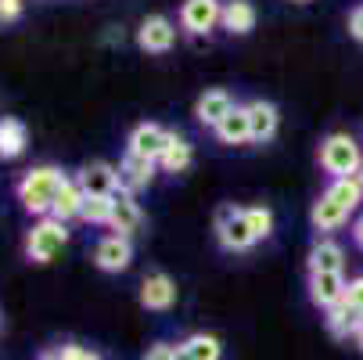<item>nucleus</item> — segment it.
Listing matches in <instances>:
<instances>
[{"label": "nucleus", "mask_w": 363, "mask_h": 360, "mask_svg": "<svg viewBox=\"0 0 363 360\" xmlns=\"http://www.w3.org/2000/svg\"><path fill=\"white\" fill-rule=\"evenodd\" d=\"M342 302L363 314V278H352V281L345 285V299H342Z\"/></svg>", "instance_id": "28"}, {"label": "nucleus", "mask_w": 363, "mask_h": 360, "mask_svg": "<svg viewBox=\"0 0 363 360\" xmlns=\"http://www.w3.org/2000/svg\"><path fill=\"white\" fill-rule=\"evenodd\" d=\"M173 353H177V346H169V342H155V346H147L144 360H173Z\"/></svg>", "instance_id": "30"}, {"label": "nucleus", "mask_w": 363, "mask_h": 360, "mask_svg": "<svg viewBox=\"0 0 363 360\" xmlns=\"http://www.w3.org/2000/svg\"><path fill=\"white\" fill-rule=\"evenodd\" d=\"M345 274L342 271H328V274H309V299H313L317 306H324V310H331V306H338L345 299Z\"/></svg>", "instance_id": "13"}, {"label": "nucleus", "mask_w": 363, "mask_h": 360, "mask_svg": "<svg viewBox=\"0 0 363 360\" xmlns=\"http://www.w3.org/2000/svg\"><path fill=\"white\" fill-rule=\"evenodd\" d=\"M69 241V227L55 217H43L33 224L29 238H26V256H29V263H50L55 256L65 249Z\"/></svg>", "instance_id": "3"}, {"label": "nucleus", "mask_w": 363, "mask_h": 360, "mask_svg": "<svg viewBox=\"0 0 363 360\" xmlns=\"http://www.w3.org/2000/svg\"><path fill=\"white\" fill-rule=\"evenodd\" d=\"M245 213H248V227H252L255 241H263V238L274 234V213L267 209V205H252V209H245Z\"/></svg>", "instance_id": "27"}, {"label": "nucleus", "mask_w": 363, "mask_h": 360, "mask_svg": "<svg viewBox=\"0 0 363 360\" xmlns=\"http://www.w3.org/2000/svg\"><path fill=\"white\" fill-rule=\"evenodd\" d=\"M22 18V0H0V26Z\"/></svg>", "instance_id": "29"}, {"label": "nucleus", "mask_w": 363, "mask_h": 360, "mask_svg": "<svg viewBox=\"0 0 363 360\" xmlns=\"http://www.w3.org/2000/svg\"><path fill=\"white\" fill-rule=\"evenodd\" d=\"M220 144H245L252 141V126H248V105H234V112L213 130Z\"/></svg>", "instance_id": "19"}, {"label": "nucleus", "mask_w": 363, "mask_h": 360, "mask_svg": "<svg viewBox=\"0 0 363 360\" xmlns=\"http://www.w3.org/2000/svg\"><path fill=\"white\" fill-rule=\"evenodd\" d=\"M320 166L331 173V180L338 177H356L363 170V151L349 133H331L320 144Z\"/></svg>", "instance_id": "2"}, {"label": "nucleus", "mask_w": 363, "mask_h": 360, "mask_svg": "<svg viewBox=\"0 0 363 360\" xmlns=\"http://www.w3.org/2000/svg\"><path fill=\"white\" fill-rule=\"evenodd\" d=\"M324 195H331L345 213H352L356 205L363 202V180H359V177H338V180H331V184H328V191H324Z\"/></svg>", "instance_id": "23"}, {"label": "nucleus", "mask_w": 363, "mask_h": 360, "mask_svg": "<svg viewBox=\"0 0 363 360\" xmlns=\"http://www.w3.org/2000/svg\"><path fill=\"white\" fill-rule=\"evenodd\" d=\"M291 4H309V0H291Z\"/></svg>", "instance_id": "37"}, {"label": "nucleus", "mask_w": 363, "mask_h": 360, "mask_svg": "<svg viewBox=\"0 0 363 360\" xmlns=\"http://www.w3.org/2000/svg\"><path fill=\"white\" fill-rule=\"evenodd\" d=\"M223 29L234 33V36H245L255 29V8H252V0H227L223 4Z\"/></svg>", "instance_id": "20"}, {"label": "nucleus", "mask_w": 363, "mask_h": 360, "mask_svg": "<svg viewBox=\"0 0 363 360\" xmlns=\"http://www.w3.org/2000/svg\"><path fill=\"white\" fill-rule=\"evenodd\" d=\"M184 346H187V353H191L194 360H220V353H223L220 339H216V335H205V332L191 335Z\"/></svg>", "instance_id": "25"}, {"label": "nucleus", "mask_w": 363, "mask_h": 360, "mask_svg": "<svg viewBox=\"0 0 363 360\" xmlns=\"http://www.w3.org/2000/svg\"><path fill=\"white\" fill-rule=\"evenodd\" d=\"M173 40H177V26L166 15H147L137 29V43H140V50H147V55H166V50L173 47Z\"/></svg>", "instance_id": "7"}, {"label": "nucleus", "mask_w": 363, "mask_h": 360, "mask_svg": "<svg viewBox=\"0 0 363 360\" xmlns=\"http://www.w3.org/2000/svg\"><path fill=\"white\" fill-rule=\"evenodd\" d=\"M79 220H83V224H108V220H112V198H94V195H86Z\"/></svg>", "instance_id": "26"}, {"label": "nucleus", "mask_w": 363, "mask_h": 360, "mask_svg": "<svg viewBox=\"0 0 363 360\" xmlns=\"http://www.w3.org/2000/svg\"><path fill=\"white\" fill-rule=\"evenodd\" d=\"M191 159H194L191 144H187L180 133H173V137H169V144H166V151L159 156V166H162L166 173H184V170L191 166Z\"/></svg>", "instance_id": "22"}, {"label": "nucleus", "mask_w": 363, "mask_h": 360, "mask_svg": "<svg viewBox=\"0 0 363 360\" xmlns=\"http://www.w3.org/2000/svg\"><path fill=\"white\" fill-rule=\"evenodd\" d=\"M173 360H194V356H191V353H187V346L180 342V346H177V353H173Z\"/></svg>", "instance_id": "35"}, {"label": "nucleus", "mask_w": 363, "mask_h": 360, "mask_svg": "<svg viewBox=\"0 0 363 360\" xmlns=\"http://www.w3.org/2000/svg\"><path fill=\"white\" fill-rule=\"evenodd\" d=\"M352 241L363 249V217H359V220H356V227H352Z\"/></svg>", "instance_id": "33"}, {"label": "nucleus", "mask_w": 363, "mask_h": 360, "mask_svg": "<svg viewBox=\"0 0 363 360\" xmlns=\"http://www.w3.org/2000/svg\"><path fill=\"white\" fill-rule=\"evenodd\" d=\"M169 137H173V130H166V126H159V123H140L133 133H130V156H140V159H147V163H159V156L166 151V144H169Z\"/></svg>", "instance_id": "5"}, {"label": "nucleus", "mask_w": 363, "mask_h": 360, "mask_svg": "<svg viewBox=\"0 0 363 360\" xmlns=\"http://www.w3.org/2000/svg\"><path fill=\"white\" fill-rule=\"evenodd\" d=\"M277 123H281V116H277V109L270 105V101H248V126H252V141H270L274 133H277Z\"/></svg>", "instance_id": "15"}, {"label": "nucleus", "mask_w": 363, "mask_h": 360, "mask_svg": "<svg viewBox=\"0 0 363 360\" xmlns=\"http://www.w3.org/2000/svg\"><path fill=\"white\" fill-rule=\"evenodd\" d=\"M83 191H79V184L69 177L65 184H62V191L55 195V205H50V217L55 220H62V224H69V220H79V213H83Z\"/></svg>", "instance_id": "16"}, {"label": "nucleus", "mask_w": 363, "mask_h": 360, "mask_svg": "<svg viewBox=\"0 0 363 360\" xmlns=\"http://www.w3.org/2000/svg\"><path fill=\"white\" fill-rule=\"evenodd\" d=\"M72 180L79 184L83 195H94V198H112V195L119 191V170L108 166V163H90V166H83Z\"/></svg>", "instance_id": "6"}, {"label": "nucleus", "mask_w": 363, "mask_h": 360, "mask_svg": "<svg viewBox=\"0 0 363 360\" xmlns=\"http://www.w3.org/2000/svg\"><path fill=\"white\" fill-rule=\"evenodd\" d=\"M130 260H133V245H130V238H123V234L101 238L97 249H94V263L105 271V274H119V271H126Z\"/></svg>", "instance_id": "8"}, {"label": "nucleus", "mask_w": 363, "mask_h": 360, "mask_svg": "<svg viewBox=\"0 0 363 360\" xmlns=\"http://www.w3.org/2000/svg\"><path fill=\"white\" fill-rule=\"evenodd\" d=\"M177 302V281L162 271H155L140 281V306L144 310H169Z\"/></svg>", "instance_id": "10"}, {"label": "nucleus", "mask_w": 363, "mask_h": 360, "mask_svg": "<svg viewBox=\"0 0 363 360\" xmlns=\"http://www.w3.org/2000/svg\"><path fill=\"white\" fill-rule=\"evenodd\" d=\"M356 342H359V349H363V328H359V332H356Z\"/></svg>", "instance_id": "36"}, {"label": "nucleus", "mask_w": 363, "mask_h": 360, "mask_svg": "<svg viewBox=\"0 0 363 360\" xmlns=\"http://www.w3.org/2000/svg\"><path fill=\"white\" fill-rule=\"evenodd\" d=\"M220 18H223L220 0H184V8H180V26L187 33H194V36L209 33Z\"/></svg>", "instance_id": "9"}, {"label": "nucleus", "mask_w": 363, "mask_h": 360, "mask_svg": "<svg viewBox=\"0 0 363 360\" xmlns=\"http://www.w3.org/2000/svg\"><path fill=\"white\" fill-rule=\"evenodd\" d=\"M26 144H29V130L22 119H15V116L0 119V159H18Z\"/></svg>", "instance_id": "17"}, {"label": "nucleus", "mask_w": 363, "mask_h": 360, "mask_svg": "<svg viewBox=\"0 0 363 360\" xmlns=\"http://www.w3.org/2000/svg\"><path fill=\"white\" fill-rule=\"evenodd\" d=\"M345 267V252L338 241L324 238L309 249V274H328V271H342Z\"/></svg>", "instance_id": "18"}, {"label": "nucleus", "mask_w": 363, "mask_h": 360, "mask_svg": "<svg viewBox=\"0 0 363 360\" xmlns=\"http://www.w3.org/2000/svg\"><path fill=\"white\" fill-rule=\"evenodd\" d=\"M140 224H144V213H140V205H137V195H130V191H116V195H112V220H108L112 234L130 238Z\"/></svg>", "instance_id": "12"}, {"label": "nucleus", "mask_w": 363, "mask_h": 360, "mask_svg": "<svg viewBox=\"0 0 363 360\" xmlns=\"http://www.w3.org/2000/svg\"><path fill=\"white\" fill-rule=\"evenodd\" d=\"M230 112H234V97H230V90H223V87L205 90V94L198 97V105H194L198 123H201V126H213V130H216Z\"/></svg>", "instance_id": "11"}, {"label": "nucleus", "mask_w": 363, "mask_h": 360, "mask_svg": "<svg viewBox=\"0 0 363 360\" xmlns=\"http://www.w3.org/2000/svg\"><path fill=\"white\" fill-rule=\"evenodd\" d=\"M65 349V360H101L94 349H86V346H62Z\"/></svg>", "instance_id": "31"}, {"label": "nucleus", "mask_w": 363, "mask_h": 360, "mask_svg": "<svg viewBox=\"0 0 363 360\" xmlns=\"http://www.w3.org/2000/svg\"><path fill=\"white\" fill-rule=\"evenodd\" d=\"M216 238L227 252H245L255 245V234L248 227V213L241 205H220L216 209Z\"/></svg>", "instance_id": "4"}, {"label": "nucleus", "mask_w": 363, "mask_h": 360, "mask_svg": "<svg viewBox=\"0 0 363 360\" xmlns=\"http://www.w3.org/2000/svg\"><path fill=\"white\" fill-rule=\"evenodd\" d=\"M349 33L363 43V4H359V8H352V15H349Z\"/></svg>", "instance_id": "32"}, {"label": "nucleus", "mask_w": 363, "mask_h": 360, "mask_svg": "<svg viewBox=\"0 0 363 360\" xmlns=\"http://www.w3.org/2000/svg\"><path fill=\"white\" fill-rule=\"evenodd\" d=\"M155 166L159 163H147V159H140V156H123V163L116 166L119 170V191H130V195H137V191H144L151 180H155Z\"/></svg>", "instance_id": "14"}, {"label": "nucleus", "mask_w": 363, "mask_h": 360, "mask_svg": "<svg viewBox=\"0 0 363 360\" xmlns=\"http://www.w3.org/2000/svg\"><path fill=\"white\" fill-rule=\"evenodd\" d=\"M363 328V314L359 310H352V306H345V302H338V306H331L328 310V332L335 335V339H356V332Z\"/></svg>", "instance_id": "21"}, {"label": "nucleus", "mask_w": 363, "mask_h": 360, "mask_svg": "<svg viewBox=\"0 0 363 360\" xmlns=\"http://www.w3.org/2000/svg\"><path fill=\"white\" fill-rule=\"evenodd\" d=\"M69 177L58 170V166H36V170H29L22 180H18V202H22V209L26 213H33V217H50V205H55V195L62 191V184H65Z\"/></svg>", "instance_id": "1"}, {"label": "nucleus", "mask_w": 363, "mask_h": 360, "mask_svg": "<svg viewBox=\"0 0 363 360\" xmlns=\"http://www.w3.org/2000/svg\"><path fill=\"white\" fill-rule=\"evenodd\" d=\"M345 220H349V213L342 209L331 195H320L317 198V205H313V227L317 231H338Z\"/></svg>", "instance_id": "24"}, {"label": "nucleus", "mask_w": 363, "mask_h": 360, "mask_svg": "<svg viewBox=\"0 0 363 360\" xmlns=\"http://www.w3.org/2000/svg\"><path fill=\"white\" fill-rule=\"evenodd\" d=\"M40 360H65V349H47Z\"/></svg>", "instance_id": "34"}]
</instances>
